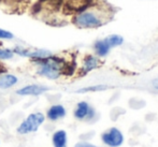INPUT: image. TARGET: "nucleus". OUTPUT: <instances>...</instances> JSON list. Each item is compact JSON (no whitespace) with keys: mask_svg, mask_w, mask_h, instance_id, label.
Masks as SVG:
<instances>
[{"mask_svg":"<svg viewBox=\"0 0 158 147\" xmlns=\"http://www.w3.org/2000/svg\"><path fill=\"white\" fill-rule=\"evenodd\" d=\"M108 88V86L106 85H97V86H90V87H86V88H82L80 90H77V92L82 93V92H87V91H100V90H104V89Z\"/></svg>","mask_w":158,"mask_h":147,"instance_id":"4468645a","label":"nucleus"},{"mask_svg":"<svg viewBox=\"0 0 158 147\" xmlns=\"http://www.w3.org/2000/svg\"><path fill=\"white\" fill-rule=\"evenodd\" d=\"M12 38H13V35L10 31L0 29V39H12Z\"/></svg>","mask_w":158,"mask_h":147,"instance_id":"dca6fc26","label":"nucleus"},{"mask_svg":"<svg viewBox=\"0 0 158 147\" xmlns=\"http://www.w3.org/2000/svg\"><path fill=\"white\" fill-rule=\"evenodd\" d=\"M90 110V106L88 105V103L86 102H80L77 106V110L74 112V116L77 118V119H85L88 115V112Z\"/></svg>","mask_w":158,"mask_h":147,"instance_id":"9b49d317","label":"nucleus"},{"mask_svg":"<svg viewBox=\"0 0 158 147\" xmlns=\"http://www.w3.org/2000/svg\"><path fill=\"white\" fill-rule=\"evenodd\" d=\"M110 46L108 45V43H106L104 40H101V41H97L95 43V51L96 53H97L99 56L103 57L106 56V55H108L109 51H110Z\"/></svg>","mask_w":158,"mask_h":147,"instance_id":"f8f14e48","label":"nucleus"},{"mask_svg":"<svg viewBox=\"0 0 158 147\" xmlns=\"http://www.w3.org/2000/svg\"><path fill=\"white\" fill-rule=\"evenodd\" d=\"M74 147H97V146L93 145V144H89V143H86V142H81V143H77Z\"/></svg>","mask_w":158,"mask_h":147,"instance_id":"f3484780","label":"nucleus"},{"mask_svg":"<svg viewBox=\"0 0 158 147\" xmlns=\"http://www.w3.org/2000/svg\"><path fill=\"white\" fill-rule=\"evenodd\" d=\"M152 85H153V87H154L155 89H157V90H158V79L154 80V81L152 82Z\"/></svg>","mask_w":158,"mask_h":147,"instance_id":"a211bd4d","label":"nucleus"},{"mask_svg":"<svg viewBox=\"0 0 158 147\" xmlns=\"http://www.w3.org/2000/svg\"><path fill=\"white\" fill-rule=\"evenodd\" d=\"M17 83V77L12 74H4L0 76V88L6 89L14 86Z\"/></svg>","mask_w":158,"mask_h":147,"instance_id":"9d476101","label":"nucleus"},{"mask_svg":"<svg viewBox=\"0 0 158 147\" xmlns=\"http://www.w3.org/2000/svg\"><path fill=\"white\" fill-rule=\"evenodd\" d=\"M104 41L108 43V45L110 47H114V46H118V45H122L124 42V39L122 35H109L108 38L104 39Z\"/></svg>","mask_w":158,"mask_h":147,"instance_id":"ddd939ff","label":"nucleus"},{"mask_svg":"<svg viewBox=\"0 0 158 147\" xmlns=\"http://www.w3.org/2000/svg\"><path fill=\"white\" fill-rule=\"evenodd\" d=\"M44 115L42 113H33L26 118L21 126L17 129V132L19 134H27L30 132H35L39 129V127L44 122Z\"/></svg>","mask_w":158,"mask_h":147,"instance_id":"7ed1b4c3","label":"nucleus"},{"mask_svg":"<svg viewBox=\"0 0 158 147\" xmlns=\"http://www.w3.org/2000/svg\"><path fill=\"white\" fill-rule=\"evenodd\" d=\"M14 53L10 50H2L0 48V59H10L13 57Z\"/></svg>","mask_w":158,"mask_h":147,"instance_id":"2eb2a0df","label":"nucleus"},{"mask_svg":"<svg viewBox=\"0 0 158 147\" xmlns=\"http://www.w3.org/2000/svg\"><path fill=\"white\" fill-rule=\"evenodd\" d=\"M64 115H66V110L60 104L51 106L50 110L48 111V117L51 120H58L60 118L64 117Z\"/></svg>","mask_w":158,"mask_h":147,"instance_id":"6e6552de","label":"nucleus"},{"mask_svg":"<svg viewBox=\"0 0 158 147\" xmlns=\"http://www.w3.org/2000/svg\"><path fill=\"white\" fill-rule=\"evenodd\" d=\"M35 63L39 66L38 73L42 76H45L51 80H56L64 73L67 62L57 56H48L43 59L35 60Z\"/></svg>","mask_w":158,"mask_h":147,"instance_id":"f03ea898","label":"nucleus"},{"mask_svg":"<svg viewBox=\"0 0 158 147\" xmlns=\"http://www.w3.org/2000/svg\"><path fill=\"white\" fill-rule=\"evenodd\" d=\"M102 141L106 145L111 147L121 146L124 142V137L117 128H111L102 134Z\"/></svg>","mask_w":158,"mask_h":147,"instance_id":"39448f33","label":"nucleus"},{"mask_svg":"<svg viewBox=\"0 0 158 147\" xmlns=\"http://www.w3.org/2000/svg\"><path fill=\"white\" fill-rule=\"evenodd\" d=\"M64 9L67 13L79 14L97 3V0H63Z\"/></svg>","mask_w":158,"mask_h":147,"instance_id":"20e7f679","label":"nucleus"},{"mask_svg":"<svg viewBox=\"0 0 158 147\" xmlns=\"http://www.w3.org/2000/svg\"><path fill=\"white\" fill-rule=\"evenodd\" d=\"M108 21V12L97 3L83 12L75 14L73 23L80 28H97Z\"/></svg>","mask_w":158,"mask_h":147,"instance_id":"f257e3e1","label":"nucleus"},{"mask_svg":"<svg viewBox=\"0 0 158 147\" xmlns=\"http://www.w3.org/2000/svg\"><path fill=\"white\" fill-rule=\"evenodd\" d=\"M99 67V60L96 58L95 56H87L83 61V66H82V74H86V73L90 72L92 70Z\"/></svg>","mask_w":158,"mask_h":147,"instance_id":"0eeeda50","label":"nucleus"},{"mask_svg":"<svg viewBox=\"0 0 158 147\" xmlns=\"http://www.w3.org/2000/svg\"><path fill=\"white\" fill-rule=\"evenodd\" d=\"M48 88L43 87V86H39V85H28L25 87L19 89L16 91L17 95L19 96H38L43 93L44 91H46Z\"/></svg>","mask_w":158,"mask_h":147,"instance_id":"423d86ee","label":"nucleus"},{"mask_svg":"<svg viewBox=\"0 0 158 147\" xmlns=\"http://www.w3.org/2000/svg\"><path fill=\"white\" fill-rule=\"evenodd\" d=\"M53 145L54 147H66L67 146V133L64 130H58L53 134Z\"/></svg>","mask_w":158,"mask_h":147,"instance_id":"1a4fd4ad","label":"nucleus"}]
</instances>
